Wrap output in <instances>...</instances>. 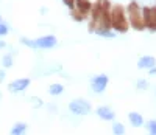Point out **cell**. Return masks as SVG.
<instances>
[{
  "label": "cell",
  "mask_w": 156,
  "mask_h": 135,
  "mask_svg": "<svg viewBox=\"0 0 156 135\" xmlns=\"http://www.w3.org/2000/svg\"><path fill=\"white\" fill-rule=\"evenodd\" d=\"M75 8L76 11H80L81 14L87 16L90 9H92V3L89 2V0H75Z\"/></svg>",
  "instance_id": "cell-8"
},
{
  "label": "cell",
  "mask_w": 156,
  "mask_h": 135,
  "mask_svg": "<svg viewBox=\"0 0 156 135\" xmlns=\"http://www.w3.org/2000/svg\"><path fill=\"white\" fill-rule=\"evenodd\" d=\"M142 16H144V23L151 31H156V6H145L142 8Z\"/></svg>",
  "instance_id": "cell-3"
},
{
  "label": "cell",
  "mask_w": 156,
  "mask_h": 135,
  "mask_svg": "<svg viewBox=\"0 0 156 135\" xmlns=\"http://www.w3.org/2000/svg\"><path fill=\"white\" fill-rule=\"evenodd\" d=\"M56 45L55 36H42L34 40V48H51Z\"/></svg>",
  "instance_id": "cell-7"
},
{
  "label": "cell",
  "mask_w": 156,
  "mask_h": 135,
  "mask_svg": "<svg viewBox=\"0 0 156 135\" xmlns=\"http://www.w3.org/2000/svg\"><path fill=\"white\" fill-rule=\"evenodd\" d=\"M128 120H129V123H131L134 127H140L142 124H144V118H142V115L137 113V112L128 113Z\"/></svg>",
  "instance_id": "cell-11"
},
{
  "label": "cell",
  "mask_w": 156,
  "mask_h": 135,
  "mask_svg": "<svg viewBox=\"0 0 156 135\" xmlns=\"http://www.w3.org/2000/svg\"><path fill=\"white\" fill-rule=\"evenodd\" d=\"M147 127H148V130H150V133H153V135H156V121H154V120H151V121H148V123H147Z\"/></svg>",
  "instance_id": "cell-16"
},
{
  "label": "cell",
  "mask_w": 156,
  "mask_h": 135,
  "mask_svg": "<svg viewBox=\"0 0 156 135\" xmlns=\"http://www.w3.org/2000/svg\"><path fill=\"white\" fill-rule=\"evenodd\" d=\"M148 87V83L147 81H144V79H140V81H137V89H140V90H144V89H147Z\"/></svg>",
  "instance_id": "cell-18"
},
{
  "label": "cell",
  "mask_w": 156,
  "mask_h": 135,
  "mask_svg": "<svg viewBox=\"0 0 156 135\" xmlns=\"http://www.w3.org/2000/svg\"><path fill=\"white\" fill-rule=\"evenodd\" d=\"M3 78H5V72L2 70V72H0V83H2V81H3Z\"/></svg>",
  "instance_id": "cell-22"
},
{
  "label": "cell",
  "mask_w": 156,
  "mask_h": 135,
  "mask_svg": "<svg viewBox=\"0 0 156 135\" xmlns=\"http://www.w3.org/2000/svg\"><path fill=\"white\" fill-rule=\"evenodd\" d=\"M148 70H150V75H156V65L151 67V69H148Z\"/></svg>",
  "instance_id": "cell-21"
},
{
  "label": "cell",
  "mask_w": 156,
  "mask_h": 135,
  "mask_svg": "<svg viewBox=\"0 0 156 135\" xmlns=\"http://www.w3.org/2000/svg\"><path fill=\"white\" fill-rule=\"evenodd\" d=\"M72 17H73V20H76V22H81V20L86 19V16L81 14L80 11H72Z\"/></svg>",
  "instance_id": "cell-14"
},
{
  "label": "cell",
  "mask_w": 156,
  "mask_h": 135,
  "mask_svg": "<svg viewBox=\"0 0 156 135\" xmlns=\"http://www.w3.org/2000/svg\"><path fill=\"white\" fill-rule=\"evenodd\" d=\"M3 65L6 67V69L12 65V58H11V55H5V56H3Z\"/></svg>",
  "instance_id": "cell-17"
},
{
  "label": "cell",
  "mask_w": 156,
  "mask_h": 135,
  "mask_svg": "<svg viewBox=\"0 0 156 135\" xmlns=\"http://www.w3.org/2000/svg\"><path fill=\"white\" fill-rule=\"evenodd\" d=\"M109 14H111V28H114L117 33H126L128 31V19H126L123 6L122 5L112 6Z\"/></svg>",
  "instance_id": "cell-1"
},
{
  "label": "cell",
  "mask_w": 156,
  "mask_h": 135,
  "mask_svg": "<svg viewBox=\"0 0 156 135\" xmlns=\"http://www.w3.org/2000/svg\"><path fill=\"white\" fill-rule=\"evenodd\" d=\"M62 3L70 9H75V0H62Z\"/></svg>",
  "instance_id": "cell-19"
},
{
  "label": "cell",
  "mask_w": 156,
  "mask_h": 135,
  "mask_svg": "<svg viewBox=\"0 0 156 135\" xmlns=\"http://www.w3.org/2000/svg\"><path fill=\"white\" fill-rule=\"evenodd\" d=\"M25 130H27V124H25V123H19V124H16L14 127L11 129V133H12V135H20V133H23Z\"/></svg>",
  "instance_id": "cell-12"
},
{
  "label": "cell",
  "mask_w": 156,
  "mask_h": 135,
  "mask_svg": "<svg viewBox=\"0 0 156 135\" xmlns=\"http://www.w3.org/2000/svg\"><path fill=\"white\" fill-rule=\"evenodd\" d=\"M154 65H156V59L153 56H144L137 62L139 69H151V67H154Z\"/></svg>",
  "instance_id": "cell-9"
},
{
  "label": "cell",
  "mask_w": 156,
  "mask_h": 135,
  "mask_svg": "<svg viewBox=\"0 0 156 135\" xmlns=\"http://www.w3.org/2000/svg\"><path fill=\"white\" fill-rule=\"evenodd\" d=\"M97 115H98L101 120H106V121L114 120V112L109 109V107H105V106L98 107V109H97Z\"/></svg>",
  "instance_id": "cell-10"
},
{
  "label": "cell",
  "mask_w": 156,
  "mask_h": 135,
  "mask_svg": "<svg viewBox=\"0 0 156 135\" xmlns=\"http://www.w3.org/2000/svg\"><path fill=\"white\" fill-rule=\"evenodd\" d=\"M128 19H129V23H131L133 28H136L139 31L145 28L144 16H142V9L139 8V5L136 2H131V3L128 5Z\"/></svg>",
  "instance_id": "cell-2"
},
{
  "label": "cell",
  "mask_w": 156,
  "mask_h": 135,
  "mask_svg": "<svg viewBox=\"0 0 156 135\" xmlns=\"http://www.w3.org/2000/svg\"><path fill=\"white\" fill-rule=\"evenodd\" d=\"M5 34H8V26L0 22V36H5Z\"/></svg>",
  "instance_id": "cell-20"
},
{
  "label": "cell",
  "mask_w": 156,
  "mask_h": 135,
  "mask_svg": "<svg viewBox=\"0 0 156 135\" xmlns=\"http://www.w3.org/2000/svg\"><path fill=\"white\" fill-rule=\"evenodd\" d=\"M112 132L120 135V133H123V132H125V129H123V126H122L120 123H115V124L112 126Z\"/></svg>",
  "instance_id": "cell-15"
},
{
  "label": "cell",
  "mask_w": 156,
  "mask_h": 135,
  "mask_svg": "<svg viewBox=\"0 0 156 135\" xmlns=\"http://www.w3.org/2000/svg\"><path fill=\"white\" fill-rule=\"evenodd\" d=\"M90 86H92V90L95 93H101L105 92L106 86H108V76L106 75H98L95 76L92 81H90Z\"/></svg>",
  "instance_id": "cell-5"
},
{
  "label": "cell",
  "mask_w": 156,
  "mask_h": 135,
  "mask_svg": "<svg viewBox=\"0 0 156 135\" xmlns=\"http://www.w3.org/2000/svg\"><path fill=\"white\" fill-rule=\"evenodd\" d=\"M62 90H64V87L61 84H51L50 89H48V93L50 95H61Z\"/></svg>",
  "instance_id": "cell-13"
},
{
  "label": "cell",
  "mask_w": 156,
  "mask_h": 135,
  "mask_svg": "<svg viewBox=\"0 0 156 135\" xmlns=\"http://www.w3.org/2000/svg\"><path fill=\"white\" fill-rule=\"evenodd\" d=\"M69 109L75 115H87L90 112V104L86 100H73L69 104Z\"/></svg>",
  "instance_id": "cell-4"
},
{
  "label": "cell",
  "mask_w": 156,
  "mask_h": 135,
  "mask_svg": "<svg viewBox=\"0 0 156 135\" xmlns=\"http://www.w3.org/2000/svg\"><path fill=\"white\" fill-rule=\"evenodd\" d=\"M28 86H30V79L28 78H22V79H16V81H12V83H9L8 90L11 93H17V92H23Z\"/></svg>",
  "instance_id": "cell-6"
}]
</instances>
